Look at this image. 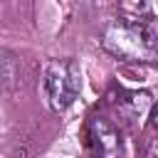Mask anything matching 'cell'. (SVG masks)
Masks as SVG:
<instances>
[{"label":"cell","instance_id":"1","mask_svg":"<svg viewBox=\"0 0 158 158\" xmlns=\"http://www.w3.org/2000/svg\"><path fill=\"white\" fill-rule=\"evenodd\" d=\"M99 42L104 52L118 62H126V64L158 62V37L143 20L118 15L104 25Z\"/></svg>","mask_w":158,"mask_h":158},{"label":"cell","instance_id":"2","mask_svg":"<svg viewBox=\"0 0 158 158\" xmlns=\"http://www.w3.org/2000/svg\"><path fill=\"white\" fill-rule=\"evenodd\" d=\"M81 91V69L72 57L49 59L44 69V94L52 111H67Z\"/></svg>","mask_w":158,"mask_h":158},{"label":"cell","instance_id":"3","mask_svg":"<svg viewBox=\"0 0 158 158\" xmlns=\"http://www.w3.org/2000/svg\"><path fill=\"white\" fill-rule=\"evenodd\" d=\"M89 138L94 146V153L99 158H123V138L121 131L104 116L89 118Z\"/></svg>","mask_w":158,"mask_h":158},{"label":"cell","instance_id":"4","mask_svg":"<svg viewBox=\"0 0 158 158\" xmlns=\"http://www.w3.org/2000/svg\"><path fill=\"white\" fill-rule=\"evenodd\" d=\"M151 126H153V128H158V101L151 106Z\"/></svg>","mask_w":158,"mask_h":158}]
</instances>
